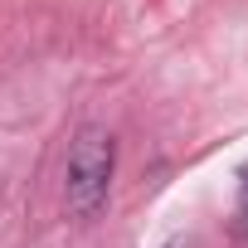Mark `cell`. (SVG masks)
Here are the masks:
<instances>
[{"label":"cell","instance_id":"1","mask_svg":"<svg viewBox=\"0 0 248 248\" xmlns=\"http://www.w3.org/2000/svg\"><path fill=\"white\" fill-rule=\"evenodd\" d=\"M112 175H117V137L97 122L78 127L73 146H68V166H63V204L73 219H97L107 195H112Z\"/></svg>","mask_w":248,"mask_h":248},{"label":"cell","instance_id":"2","mask_svg":"<svg viewBox=\"0 0 248 248\" xmlns=\"http://www.w3.org/2000/svg\"><path fill=\"white\" fill-rule=\"evenodd\" d=\"M233 229L248 238V170H243V180H238V204H233Z\"/></svg>","mask_w":248,"mask_h":248},{"label":"cell","instance_id":"3","mask_svg":"<svg viewBox=\"0 0 248 248\" xmlns=\"http://www.w3.org/2000/svg\"><path fill=\"white\" fill-rule=\"evenodd\" d=\"M166 248H190V243H185V238H170V243H166Z\"/></svg>","mask_w":248,"mask_h":248}]
</instances>
